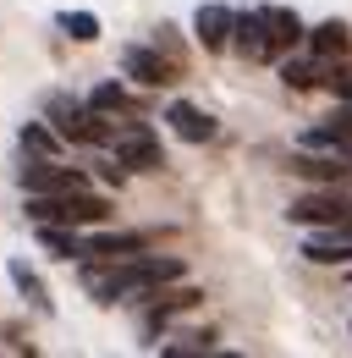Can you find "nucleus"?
<instances>
[{
    "instance_id": "obj_1",
    "label": "nucleus",
    "mask_w": 352,
    "mask_h": 358,
    "mask_svg": "<svg viewBox=\"0 0 352 358\" xmlns=\"http://www.w3.org/2000/svg\"><path fill=\"white\" fill-rule=\"evenodd\" d=\"M166 281H182V259L171 254H127V259H83V292L94 303H116V298H143Z\"/></svg>"
},
{
    "instance_id": "obj_19",
    "label": "nucleus",
    "mask_w": 352,
    "mask_h": 358,
    "mask_svg": "<svg viewBox=\"0 0 352 358\" xmlns=\"http://www.w3.org/2000/svg\"><path fill=\"white\" fill-rule=\"evenodd\" d=\"M281 83H286V89H314V83H325V55H314V61H281Z\"/></svg>"
},
{
    "instance_id": "obj_5",
    "label": "nucleus",
    "mask_w": 352,
    "mask_h": 358,
    "mask_svg": "<svg viewBox=\"0 0 352 358\" xmlns=\"http://www.w3.org/2000/svg\"><path fill=\"white\" fill-rule=\"evenodd\" d=\"M110 149H116V160L127 171H160L166 166V149H160V138H154V127L143 116H127L116 127V138H110Z\"/></svg>"
},
{
    "instance_id": "obj_23",
    "label": "nucleus",
    "mask_w": 352,
    "mask_h": 358,
    "mask_svg": "<svg viewBox=\"0 0 352 358\" xmlns=\"http://www.w3.org/2000/svg\"><path fill=\"white\" fill-rule=\"evenodd\" d=\"M347 275H352V265H347Z\"/></svg>"
},
{
    "instance_id": "obj_20",
    "label": "nucleus",
    "mask_w": 352,
    "mask_h": 358,
    "mask_svg": "<svg viewBox=\"0 0 352 358\" xmlns=\"http://www.w3.org/2000/svg\"><path fill=\"white\" fill-rule=\"evenodd\" d=\"M61 34L78 39V45H94L99 39V17L94 11H61Z\"/></svg>"
},
{
    "instance_id": "obj_12",
    "label": "nucleus",
    "mask_w": 352,
    "mask_h": 358,
    "mask_svg": "<svg viewBox=\"0 0 352 358\" xmlns=\"http://www.w3.org/2000/svg\"><path fill=\"white\" fill-rule=\"evenodd\" d=\"M292 171L308 177V182H347L352 177V160L342 155V149H336L330 160H325V155H292Z\"/></svg>"
},
{
    "instance_id": "obj_18",
    "label": "nucleus",
    "mask_w": 352,
    "mask_h": 358,
    "mask_svg": "<svg viewBox=\"0 0 352 358\" xmlns=\"http://www.w3.org/2000/svg\"><path fill=\"white\" fill-rule=\"evenodd\" d=\"M17 138H22V155H55V149L66 143L55 122H50V127H44V122H22V133H17Z\"/></svg>"
},
{
    "instance_id": "obj_2",
    "label": "nucleus",
    "mask_w": 352,
    "mask_h": 358,
    "mask_svg": "<svg viewBox=\"0 0 352 358\" xmlns=\"http://www.w3.org/2000/svg\"><path fill=\"white\" fill-rule=\"evenodd\" d=\"M44 116L61 127L66 143H94V149H105V143L116 138V116H110V110L83 105V99H66V94H50V99H44Z\"/></svg>"
},
{
    "instance_id": "obj_6",
    "label": "nucleus",
    "mask_w": 352,
    "mask_h": 358,
    "mask_svg": "<svg viewBox=\"0 0 352 358\" xmlns=\"http://www.w3.org/2000/svg\"><path fill=\"white\" fill-rule=\"evenodd\" d=\"M298 226H342L352 221V199L342 182H319L314 193H303V199H292V210H286Z\"/></svg>"
},
{
    "instance_id": "obj_21",
    "label": "nucleus",
    "mask_w": 352,
    "mask_h": 358,
    "mask_svg": "<svg viewBox=\"0 0 352 358\" xmlns=\"http://www.w3.org/2000/svg\"><path fill=\"white\" fill-rule=\"evenodd\" d=\"M325 89L336 94V99H352V61H325Z\"/></svg>"
},
{
    "instance_id": "obj_15",
    "label": "nucleus",
    "mask_w": 352,
    "mask_h": 358,
    "mask_svg": "<svg viewBox=\"0 0 352 358\" xmlns=\"http://www.w3.org/2000/svg\"><path fill=\"white\" fill-rule=\"evenodd\" d=\"M39 243L55 254V259H83V254H88V237H78V226H50V221H39Z\"/></svg>"
},
{
    "instance_id": "obj_17",
    "label": "nucleus",
    "mask_w": 352,
    "mask_h": 358,
    "mask_svg": "<svg viewBox=\"0 0 352 358\" xmlns=\"http://www.w3.org/2000/svg\"><path fill=\"white\" fill-rule=\"evenodd\" d=\"M88 105H99V110H110V116H143V105H138L122 83H99V89L88 94Z\"/></svg>"
},
{
    "instance_id": "obj_14",
    "label": "nucleus",
    "mask_w": 352,
    "mask_h": 358,
    "mask_svg": "<svg viewBox=\"0 0 352 358\" xmlns=\"http://www.w3.org/2000/svg\"><path fill=\"white\" fill-rule=\"evenodd\" d=\"M352 45V28L342 17H330V22H319V28H308V50L314 55H325V61H336V55H347Z\"/></svg>"
},
{
    "instance_id": "obj_11",
    "label": "nucleus",
    "mask_w": 352,
    "mask_h": 358,
    "mask_svg": "<svg viewBox=\"0 0 352 358\" xmlns=\"http://www.w3.org/2000/svg\"><path fill=\"white\" fill-rule=\"evenodd\" d=\"M143 248H149L143 231H99V237H88L83 259H127V254H143Z\"/></svg>"
},
{
    "instance_id": "obj_3",
    "label": "nucleus",
    "mask_w": 352,
    "mask_h": 358,
    "mask_svg": "<svg viewBox=\"0 0 352 358\" xmlns=\"http://www.w3.org/2000/svg\"><path fill=\"white\" fill-rule=\"evenodd\" d=\"M28 221H50V226H105L110 221V199L99 193H28Z\"/></svg>"
},
{
    "instance_id": "obj_4",
    "label": "nucleus",
    "mask_w": 352,
    "mask_h": 358,
    "mask_svg": "<svg viewBox=\"0 0 352 358\" xmlns=\"http://www.w3.org/2000/svg\"><path fill=\"white\" fill-rule=\"evenodd\" d=\"M122 72H127L132 83H143V89H171V83H182L187 61L166 55L160 45H127L122 50Z\"/></svg>"
},
{
    "instance_id": "obj_8",
    "label": "nucleus",
    "mask_w": 352,
    "mask_h": 358,
    "mask_svg": "<svg viewBox=\"0 0 352 358\" xmlns=\"http://www.w3.org/2000/svg\"><path fill=\"white\" fill-rule=\"evenodd\" d=\"M231 50H237L242 61H275V39H270V17H264V6H259V11H242V17H237Z\"/></svg>"
},
{
    "instance_id": "obj_9",
    "label": "nucleus",
    "mask_w": 352,
    "mask_h": 358,
    "mask_svg": "<svg viewBox=\"0 0 352 358\" xmlns=\"http://www.w3.org/2000/svg\"><path fill=\"white\" fill-rule=\"evenodd\" d=\"M231 34H237V17L226 11V6H198V17H193V39L204 50H231Z\"/></svg>"
},
{
    "instance_id": "obj_22",
    "label": "nucleus",
    "mask_w": 352,
    "mask_h": 358,
    "mask_svg": "<svg viewBox=\"0 0 352 358\" xmlns=\"http://www.w3.org/2000/svg\"><path fill=\"white\" fill-rule=\"evenodd\" d=\"M149 45H160V50H166V55H176V61H187V55H182V45H176V28H171V22H160Z\"/></svg>"
},
{
    "instance_id": "obj_7",
    "label": "nucleus",
    "mask_w": 352,
    "mask_h": 358,
    "mask_svg": "<svg viewBox=\"0 0 352 358\" xmlns=\"http://www.w3.org/2000/svg\"><path fill=\"white\" fill-rule=\"evenodd\" d=\"M17 182H22V193H78V187H88V171L55 166V155H28Z\"/></svg>"
},
{
    "instance_id": "obj_10",
    "label": "nucleus",
    "mask_w": 352,
    "mask_h": 358,
    "mask_svg": "<svg viewBox=\"0 0 352 358\" xmlns=\"http://www.w3.org/2000/svg\"><path fill=\"white\" fill-rule=\"evenodd\" d=\"M166 122H171V133L187 138V143H210V138L220 133L215 116H210V110H198V105H187V99H176L171 110H166Z\"/></svg>"
},
{
    "instance_id": "obj_13",
    "label": "nucleus",
    "mask_w": 352,
    "mask_h": 358,
    "mask_svg": "<svg viewBox=\"0 0 352 358\" xmlns=\"http://www.w3.org/2000/svg\"><path fill=\"white\" fill-rule=\"evenodd\" d=\"M264 17H270V39H275V55H286L292 45H303L308 28L298 11H286V6H264Z\"/></svg>"
},
{
    "instance_id": "obj_16",
    "label": "nucleus",
    "mask_w": 352,
    "mask_h": 358,
    "mask_svg": "<svg viewBox=\"0 0 352 358\" xmlns=\"http://www.w3.org/2000/svg\"><path fill=\"white\" fill-rule=\"evenodd\" d=\"M6 275H11V287H17V292H22V298H28L39 314L55 309V303H50V292H44V281H39V270L28 265V259H11V265H6Z\"/></svg>"
}]
</instances>
